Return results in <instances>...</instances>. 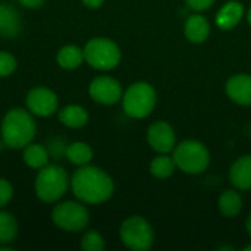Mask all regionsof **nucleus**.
<instances>
[{"mask_svg": "<svg viewBox=\"0 0 251 251\" xmlns=\"http://www.w3.org/2000/svg\"><path fill=\"white\" fill-rule=\"evenodd\" d=\"M74 196L85 204H100L107 201L115 190L112 178L96 166H81L71 178Z\"/></svg>", "mask_w": 251, "mask_h": 251, "instance_id": "f257e3e1", "label": "nucleus"}, {"mask_svg": "<svg viewBox=\"0 0 251 251\" xmlns=\"http://www.w3.org/2000/svg\"><path fill=\"white\" fill-rule=\"evenodd\" d=\"M37 134V125L29 110L15 107L6 112L0 125V138L4 147L21 150L32 143Z\"/></svg>", "mask_w": 251, "mask_h": 251, "instance_id": "f03ea898", "label": "nucleus"}, {"mask_svg": "<svg viewBox=\"0 0 251 251\" xmlns=\"http://www.w3.org/2000/svg\"><path fill=\"white\" fill-rule=\"evenodd\" d=\"M71 185V179L66 171L57 165H46L38 169L34 188L38 200L43 203H56L59 201L68 191Z\"/></svg>", "mask_w": 251, "mask_h": 251, "instance_id": "7ed1b4c3", "label": "nucleus"}, {"mask_svg": "<svg viewBox=\"0 0 251 251\" xmlns=\"http://www.w3.org/2000/svg\"><path fill=\"white\" fill-rule=\"evenodd\" d=\"M84 50V60L99 71H110L118 66L121 60V50L115 41L104 37L91 38Z\"/></svg>", "mask_w": 251, "mask_h": 251, "instance_id": "20e7f679", "label": "nucleus"}, {"mask_svg": "<svg viewBox=\"0 0 251 251\" xmlns=\"http://www.w3.org/2000/svg\"><path fill=\"white\" fill-rule=\"evenodd\" d=\"M156 104V91L147 82H135L128 87L122 97L124 112L129 118L141 119L151 113Z\"/></svg>", "mask_w": 251, "mask_h": 251, "instance_id": "39448f33", "label": "nucleus"}, {"mask_svg": "<svg viewBox=\"0 0 251 251\" xmlns=\"http://www.w3.org/2000/svg\"><path fill=\"white\" fill-rule=\"evenodd\" d=\"M175 165L185 174H200L203 172L210 162L207 149L196 140H187L176 146L174 151Z\"/></svg>", "mask_w": 251, "mask_h": 251, "instance_id": "423d86ee", "label": "nucleus"}, {"mask_svg": "<svg viewBox=\"0 0 251 251\" xmlns=\"http://www.w3.org/2000/svg\"><path fill=\"white\" fill-rule=\"evenodd\" d=\"M53 224L68 232H79L87 228L90 222V213L81 201H63L57 203L51 210Z\"/></svg>", "mask_w": 251, "mask_h": 251, "instance_id": "0eeeda50", "label": "nucleus"}, {"mask_svg": "<svg viewBox=\"0 0 251 251\" xmlns=\"http://www.w3.org/2000/svg\"><path fill=\"white\" fill-rule=\"evenodd\" d=\"M122 243L132 251H146L154 243L151 225L141 216H131L119 228Z\"/></svg>", "mask_w": 251, "mask_h": 251, "instance_id": "6e6552de", "label": "nucleus"}, {"mask_svg": "<svg viewBox=\"0 0 251 251\" xmlns=\"http://www.w3.org/2000/svg\"><path fill=\"white\" fill-rule=\"evenodd\" d=\"M26 109L38 118H47L57 112L59 99L56 93L47 87H35L31 88L25 99Z\"/></svg>", "mask_w": 251, "mask_h": 251, "instance_id": "1a4fd4ad", "label": "nucleus"}, {"mask_svg": "<svg viewBox=\"0 0 251 251\" xmlns=\"http://www.w3.org/2000/svg\"><path fill=\"white\" fill-rule=\"evenodd\" d=\"M88 94L94 101L110 106L122 99V88L121 84L110 76H97L90 82Z\"/></svg>", "mask_w": 251, "mask_h": 251, "instance_id": "9d476101", "label": "nucleus"}, {"mask_svg": "<svg viewBox=\"0 0 251 251\" xmlns=\"http://www.w3.org/2000/svg\"><path fill=\"white\" fill-rule=\"evenodd\" d=\"M147 141L157 153H169L175 146V132L172 126L163 121L154 122L147 131Z\"/></svg>", "mask_w": 251, "mask_h": 251, "instance_id": "9b49d317", "label": "nucleus"}, {"mask_svg": "<svg viewBox=\"0 0 251 251\" xmlns=\"http://www.w3.org/2000/svg\"><path fill=\"white\" fill-rule=\"evenodd\" d=\"M226 94L238 104L250 106L251 104V75L238 74L228 79Z\"/></svg>", "mask_w": 251, "mask_h": 251, "instance_id": "f8f14e48", "label": "nucleus"}, {"mask_svg": "<svg viewBox=\"0 0 251 251\" xmlns=\"http://www.w3.org/2000/svg\"><path fill=\"white\" fill-rule=\"evenodd\" d=\"M22 29L19 12L9 3H0V35L6 38L16 37Z\"/></svg>", "mask_w": 251, "mask_h": 251, "instance_id": "ddd939ff", "label": "nucleus"}, {"mask_svg": "<svg viewBox=\"0 0 251 251\" xmlns=\"http://www.w3.org/2000/svg\"><path fill=\"white\" fill-rule=\"evenodd\" d=\"M231 182L240 190H250L251 188V156L240 157L229 171Z\"/></svg>", "mask_w": 251, "mask_h": 251, "instance_id": "4468645a", "label": "nucleus"}, {"mask_svg": "<svg viewBox=\"0 0 251 251\" xmlns=\"http://www.w3.org/2000/svg\"><path fill=\"white\" fill-rule=\"evenodd\" d=\"M210 34L209 21L201 15H191L185 22V37L191 43H203Z\"/></svg>", "mask_w": 251, "mask_h": 251, "instance_id": "2eb2a0df", "label": "nucleus"}, {"mask_svg": "<svg viewBox=\"0 0 251 251\" xmlns=\"http://www.w3.org/2000/svg\"><path fill=\"white\" fill-rule=\"evenodd\" d=\"M57 116L62 125L72 128V129L82 128L88 122V112L82 106H78V104L65 106L62 110H59Z\"/></svg>", "mask_w": 251, "mask_h": 251, "instance_id": "dca6fc26", "label": "nucleus"}, {"mask_svg": "<svg viewBox=\"0 0 251 251\" xmlns=\"http://www.w3.org/2000/svg\"><path fill=\"white\" fill-rule=\"evenodd\" d=\"M244 9L243 4L238 1H228L218 13L216 24L221 29H231L234 28L243 18Z\"/></svg>", "mask_w": 251, "mask_h": 251, "instance_id": "f3484780", "label": "nucleus"}, {"mask_svg": "<svg viewBox=\"0 0 251 251\" xmlns=\"http://www.w3.org/2000/svg\"><path fill=\"white\" fill-rule=\"evenodd\" d=\"M56 60L57 65L63 69H75L84 62V50L74 44L63 46L57 51Z\"/></svg>", "mask_w": 251, "mask_h": 251, "instance_id": "a211bd4d", "label": "nucleus"}, {"mask_svg": "<svg viewBox=\"0 0 251 251\" xmlns=\"http://www.w3.org/2000/svg\"><path fill=\"white\" fill-rule=\"evenodd\" d=\"M24 162L31 169H41L49 163V153L46 147L37 143H29L24 147Z\"/></svg>", "mask_w": 251, "mask_h": 251, "instance_id": "6ab92c4d", "label": "nucleus"}, {"mask_svg": "<svg viewBox=\"0 0 251 251\" xmlns=\"http://www.w3.org/2000/svg\"><path fill=\"white\" fill-rule=\"evenodd\" d=\"M93 149L82 141H75L69 144L65 150V156L68 157V160L76 166L88 165L93 160Z\"/></svg>", "mask_w": 251, "mask_h": 251, "instance_id": "aec40b11", "label": "nucleus"}, {"mask_svg": "<svg viewBox=\"0 0 251 251\" xmlns=\"http://www.w3.org/2000/svg\"><path fill=\"white\" fill-rule=\"evenodd\" d=\"M241 207H243V199L234 190H226L219 197V210L226 218L237 216L240 213Z\"/></svg>", "mask_w": 251, "mask_h": 251, "instance_id": "412c9836", "label": "nucleus"}, {"mask_svg": "<svg viewBox=\"0 0 251 251\" xmlns=\"http://www.w3.org/2000/svg\"><path fill=\"white\" fill-rule=\"evenodd\" d=\"M18 222L9 212L0 210V244H10L18 235Z\"/></svg>", "mask_w": 251, "mask_h": 251, "instance_id": "4be33fe9", "label": "nucleus"}, {"mask_svg": "<svg viewBox=\"0 0 251 251\" xmlns=\"http://www.w3.org/2000/svg\"><path fill=\"white\" fill-rule=\"evenodd\" d=\"M176 165H175V160L174 157H169V156H159L156 159H153L151 165H150V172L153 176L159 178V179H165L168 176H171L175 171Z\"/></svg>", "mask_w": 251, "mask_h": 251, "instance_id": "5701e85b", "label": "nucleus"}, {"mask_svg": "<svg viewBox=\"0 0 251 251\" xmlns=\"http://www.w3.org/2000/svg\"><path fill=\"white\" fill-rule=\"evenodd\" d=\"M81 249L84 251H103L104 250V240L96 231H88L81 240Z\"/></svg>", "mask_w": 251, "mask_h": 251, "instance_id": "b1692460", "label": "nucleus"}, {"mask_svg": "<svg viewBox=\"0 0 251 251\" xmlns=\"http://www.w3.org/2000/svg\"><path fill=\"white\" fill-rule=\"evenodd\" d=\"M16 59L13 54L4 51V50H0V78H6V76H10L15 69H16Z\"/></svg>", "mask_w": 251, "mask_h": 251, "instance_id": "393cba45", "label": "nucleus"}, {"mask_svg": "<svg viewBox=\"0 0 251 251\" xmlns=\"http://www.w3.org/2000/svg\"><path fill=\"white\" fill-rule=\"evenodd\" d=\"M13 199V187L12 184L4 179V178H0V209L1 207H6Z\"/></svg>", "mask_w": 251, "mask_h": 251, "instance_id": "a878e982", "label": "nucleus"}, {"mask_svg": "<svg viewBox=\"0 0 251 251\" xmlns=\"http://www.w3.org/2000/svg\"><path fill=\"white\" fill-rule=\"evenodd\" d=\"M185 1H187V4H188L190 7H193V9H196V10L209 9V7L215 3V0H185Z\"/></svg>", "mask_w": 251, "mask_h": 251, "instance_id": "bb28decb", "label": "nucleus"}, {"mask_svg": "<svg viewBox=\"0 0 251 251\" xmlns=\"http://www.w3.org/2000/svg\"><path fill=\"white\" fill-rule=\"evenodd\" d=\"M19 4H22L24 7H28V9H38L44 4L46 0H18Z\"/></svg>", "mask_w": 251, "mask_h": 251, "instance_id": "cd10ccee", "label": "nucleus"}, {"mask_svg": "<svg viewBox=\"0 0 251 251\" xmlns=\"http://www.w3.org/2000/svg\"><path fill=\"white\" fill-rule=\"evenodd\" d=\"M104 0H82V3L87 6V7H91V9H97L103 4Z\"/></svg>", "mask_w": 251, "mask_h": 251, "instance_id": "c85d7f7f", "label": "nucleus"}, {"mask_svg": "<svg viewBox=\"0 0 251 251\" xmlns=\"http://www.w3.org/2000/svg\"><path fill=\"white\" fill-rule=\"evenodd\" d=\"M246 226H247V232L251 235V215L249 216V219H247V225Z\"/></svg>", "mask_w": 251, "mask_h": 251, "instance_id": "c756f323", "label": "nucleus"}, {"mask_svg": "<svg viewBox=\"0 0 251 251\" xmlns=\"http://www.w3.org/2000/svg\"><path fill=\"white\" fill-rule=\"evenodd\" d=\"M244 251H251V246H247V247L244 249Z\"/></svg>", "mask_w": 251, "mask_h": 251, "instance_id": "7c9ffc66", "label": "nucleus"}, {"mask_svg": "<svg viewBox=\"0 0 251 251\" xmlns=\"http://www.w3.org/2000/svg\"><path fill=\"white\" fill-rule=\"evenodd\" d=\"M249 22L251 24V9H250V12H249Z\"/></svg>", "mask_w": 251, "mask_h": 251, "instance_id": "2f4dec72", "label": "nucleus"}]
</instances>
